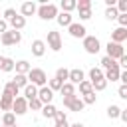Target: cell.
<instances>
[{
	"instance_id": "1",
	"label": "cell",
	"mask_w": 127,
	"mask_h": 127,
	"mask_svg": "<svg viewBox=\"0 0 127 127\" xmlns=\"http://www.w3.org/2000/svg\"><path fill=\"white\" fill-rule=\"evenodd\" d=\"M26 77H28V83H32V85H36V87H44V85L48 83V75H46V71L40 69V67H32V69L26 73Z\"/></svg>"
},
{
	"instance_id": "2",
	"label": "cell",
	"mask_w": 127,
	"mask_h": 127,
	"mask_svg": "<svg viewBox=\"0 0 127 127\" xmlns=\"http://www.w3.org/2000/svg\"><path fill=\"white\" fill-rule=\"evenodd\" d=\"M36 12L42 20H54L58 16V6L56 4H40V8Z\"/></svg>"
},
{
	"instance_id": "3",
	"label": "cell",
	"mask_w": 127,
	"mask_h": 127,
	"mask_svg": "<svg viewBox=\"0 0 127 127\" xmlns=\"http://www.w3.org/2000/svg\"><path fill=\"white\" fill-rule=\"evenodd\" d=\"M0 40H2L4 46H16V44H20L22 34L16 32V30H6L4 34H0Z\"/></svg>"
},
{
	"instance_id": "4",
	"label": "cell",
	"mask_w": 127,
	"mask_h": 127,
	"mask_svg": "<svg viewBox=\"0 0 127 127\" xmlns=\"http://www.w3.org/2000/svg\"><path fill=\"white\" fill-rule=\"evenodd\" d=\"M64 105L67 107V109H71V111H83V101H81V97L79 95H69V97H64Z\"/></svg>"
},
{
	"instance_id": "5",
	"label": "cell",
	"mask_w": 127,
	"mask_h": 127,
	"mask_svg": "<svg viewBox=\"0 0 127 127\" xmlns=\"http://www.w3.org/2000/svg\"><path fill=\"white\" fill-rule=\"evenodd\" d=\"M48 48L52 52H60L62 50V36H60V32H56V30L48 32Z\"/></svg>"
},
{
	"instance_id": "6",
	"label": "cell",
	"mask_w": 127,
	"mask_h": 127,
	"mask_svg": "<svg viewBox=\"0 0 127 127\" xmlns=\"http://www.w3.org/2000/svg\"><path fill=\"white\" fill-rule=\"evenodd\" d=\"M83 50L87 54H97L101 50V44H99V40L95 36H85L83 38Z\"/></svg>"
},
{
	"instance_id": "7",
	"label": "cell",
	"mask_w": 127,
	"mask_h": 127,
	"mask_svg": "<svg viewBox=\"0 0 127 127\" xmlns=\"http://www.w3.org/2000/svg\"><path fill=\"white\" fill-rule=\"evenodd\" d=\"M105 50H107V58H111V60H119L121 56H125V50H123V46L121 44H113V42H109L107 46H105Z\"/></svg>"
},
{
	"instance_id": "8",
	"label": "cell",
	"mask_w": 127,
	"mask_h": 127,
	"mask_svg": "<svg viewBox=\"0 0 127 127\" xmlns=\"http://www.w3.org/2000/svg\"><path fill=\"white\" fill-rule=\"evenodd\" d=\"M28 111V101L22 97V95H18L14 101H12V113L14 115H24Z\"/></svg>"
},
{
	"instance_id": "9",
	"label": "cell",
	"mask_w": 127,
	"mask_h": 127,
	"mask_svg": "<svg viewBox=\"0 0 127 127\" xmlns=\"http://www.w3.org/2000/svg\"><path fill=\"white\" fill-rule=\"evenodd\" d=\"M67 32H69V36H71V38H81V40H83V38L87 36V34H85L87 30H85L79 22H71V24L67 26Z\"/></svg>"
},
{
	"instance_id": "10",
	"label": "cell",
	"mask_w": 127,
	"mask_h": 127,
	"mask_svg": "<svg viewBox=\"0 0 127 127\" xmlns=\"http://www.w3.org/2000/svg\"><path fill=\"white\" fill-rule=\"evenodd\" d=\"M38 99L42 101V105H48V103H52V99H54V91H52L48 85L38 87Z\"/></svg>"
},
{
	"instance_id": "11",
	"label": "cell",
	"mask_w": 127,
	"mask_h": 127,
	"mask_svg": "<svg viewBox=\"0 0 127 127\" xmlns=\"http://www.w3.org/2000/svg\"><path fill=\"white\" fill-rule=\"evenodd\" d=\"M127 40V28H117V30H113L111 32V40L109 42H113V44H123Z\"/></svg>"
},
{
	"instance_id": "12",
	"label": "cell",
	"mask_w": 127,
	"mask_h": 127,
	"mask_svg": "<svg viewBox=\"0 0 127 127\" xmlns=\"http://www.w3.org/2000/svg\"><path fill=\"white\" fill-rule=\"evenodd\" d=\"M32 54H34L36 58H42V56L46 54V42H44V40H34V42H32Z\"/></svg>"
},
{
	"instance_id": "13",
	"label": "cell",
	"mask_w": 127,
	"mask_h": 127,
	"mask_svg": "<svg viewBox=\"0 0 127 127\" xmlns=\"http://www.w3.org/2000/svg\"><path fill=\"white\" fill-rule=\"evenodd\" d=\"M67 79H69V83H79V81H83V71L79 69V67H73V69H69V73H67Z\"/></svg>"
},
{
	"instance_id": "14",
	"label": "cell",
	"mask_w": 127,
	"mask_h": 127,
	"mask_svg": "<svg viewBox=\"0 0 127 127\" xmlns=\"http://www.w3.org/2000/svg\"><path fill=\"white\" fill-rule=\"evenodd\" d=\"M36 10H38V8H36L34 2H24V4L20 6V16H24V18H26V16H32V14H36Z\"/></svg>"
},
{
	"instance_id": "15",
	"label": "cell",
	"mask_w": 127,
	"mask_h": 127,
	"mask_svg": "<svg viewBox=\"0 0 127 127\" xmlns=\"http://www.w3.org/2000/svg\"><path fill=\"white\" fill-rule=\"evenodd\" d=\"M18 91H20V89L14 85V81H8V83L2 87V93H4V95H8V97H12V99H16V97H18Z\"/></svg>"
},
{
	"instance_id": "16",
	"label": "cell",
	"mask_w": 127,
	"mask_h": 127,
	"mask_svg": "<svg viewBox=\"0 0 127 127\" xmlns=\"http://www.w3.org/2000/svg\"><path fill=\"white\" fill-rule=\"evenodd\" d=\"M10 26H12V30H16V32H20L24 26H26V18L24 16H20V14H16L12 20H10Z\"/></svg>"
},
{
	"instance_id": "17",
	"label": "cell",
	"mask_w": 127,
	"mask_h": 127,
	"mask_svg": "<svg viewBox=\"0 0 127 127\" xmlns=\"http://www.w3.org/2000/svg\"><path fill=\"white\" fill-rule=\"evenodd\" d=\"M119 73H121L119 67H111V69L103 71V77H105V81H119Z\"/></svg>"
},
{
	"instance_id": "18",
	"label": "cell",
	"mask_w": 127,
	"mask_h": 127,
	"mask_svg": "<svg viewBox=\"0 0 127 127\" xmlns=\"http://www.w3.org/2000/svg\"><path fill=\"white\" fill-rule=\"evenodd\" d=\"M26 101H30V99H36L38 97V87L36 85H32V83H28L26 87H24V95H22Z\"/></svg>"
},
{
	"instance_id": "19",
	"label": "cell",
	"mask_w": 127,
	"mask_h": 127,
	"mask_svg": "<svg viewBox=\"0 0 127 127\" xmlns=\"http://www.w3.org/2000/svg\"><path fill=\"white\" fill-rule=\"evenodd\" d=\"M56 20H58V24L60 26H69L71 22H73V18H71V14H67V12H58V16H56Z\"/></svg>"
},
{
	"instance_id": "20",
	"label": "cell",
	"mask_w": 127,
	"mask_h": 127,
	"mask_svg": "<svg viewBox=\"0 0 127 127\" xmlns=\"http://www.w3.org/2000/svg\"><path fill=\"white\" fill-rule=\"evenodd\" d=\"M14 69H16V73H22V75H26V73L32 69V65H30L26 60H20V62H16V64H14Z\"/></svg>"
},
{
	"instance_id": "21",
	"label": "cell",
	"mask_w": 127,
	"mask_h": 127,
	"mask_svg": "<svg viewBox=\"0 0 127 127\" xmlns=\"http://www.w3.org/2000/svg\"><path fill=\"white\" fill-rule=\"evenodd\" d=\"M12 101H14L12 97L2 93V97H0V111H12Z\"/></svg>"
},
{
	"instance_id": "22",
	"label": "cell",
	"mask_w": 127,
	"mask_h": 127,
	"mask_svg": "<svg viewBox=\"0 0 127 127\" xmlns=\"http://www.w3.org/2000/svg\"><path fill=\"white\" fill-rule=\"evenodd\" d=\"M60 93H62L64 97H69V95H75V87H73V83H69V81H65V83L62 85V89H60Z\"/></svg>"
},
{
	"instance_id": "23",
	"label": "cell",
	"mask_w": 127,
	"mask_h": 127,
	"mask_svg": "<svg viewBox=\"0 0 127 127\" xmlns=\"http://www.w3.org/2000/svg\"><path fill=\"white\" fill-rule=\"evenodd\" d=\"M42 115H44L46 119H54V115H56V107H54L52 103L42 105Z\"/></svg>"
},
{
	"instance_id": "24",
	"label": "cell",
	"mask_w": 127,
	"mask_h": 127,
	"mask_svg": "<svg viewBox=\"0 0 127 127\" xmlns=\"http://www.w3.org/2000/svg\"><path fill=\"white\" fill-rule=\"evenodd\" d=\"M2 125H4V127H8V125H16V115H14L12 111H6V113L2 115Z\"/></svg>"
},
{
	"instance_id": "25",
	"label": "cell",
	"mask_w": 127,
	"mask_h": 127,
	"mask_svg": "<svg viewBox=\"0 0 127 127\" xmlns=\"http://www.w3.org/2000/svg\"><path fill=\"white\" fill-rule=\"evenodd\" d=\"M103 77V69L101 67H91L89 69V83L91 81H97V79H101Z\"/></svg>"
},
{
	"instance_id": "26",
	"label": "cell",
	"mask_w": 127,
	"mask_h": 127,
	"mask_svg": "<svg viewBox=\"0 0 127 127\" xmlns=\"http://www.w3.org/2000/svg\"><path fill=\"white\" fill-rule=\"evenodd\" d=\"M12 81H14V85H16L18 89H20V87L24 89V87L28 85V77H26V75H22V73H16V77H14Z\"/></svg>"
},
{
	"instance_id": "27",
	"label": "cell",
	"mask_w": 127,
	"mask_h": 127,
	"mask_svg": "<svg viewBox=\"0 0 127 127\" xmlns=\"http://www.w3.org/2000/svg\"><path fill=\"white\" fill-rule=\"evenodd\" d=\"M62 12H67L71 14V10H75V0H62Z\"/></svg>"
},
{
	"instance_id": "28",
	"label": "cell",
	"mask_w": 127,
	"mask_h": 127,
	"mask_svg": "<svg viewBox=\"0 0 127 127\" xmlns=\"http://www.w3.org/2000/svg\"><path fill=\"white\" fill-rule=\"evenodd\" d=\"M119 113H121V107H119V105H113V103H111V105L107 107V117H109V119H117Z\"/></svg>"
},
{
	"instance_id": "29",
	"label": "cell",
	"mask_w": 127,
	"mask_h": 127,
	"mask_svg": "<svg viewBox=\"0 0 127 127\" xmlns=\"http://www.w3.org/2000/svg\"><path fill=\"white\" fill-rule=\"evenodd\" d=\"M105 87H107L105 77H101V79H97V81H91V89H93V91H103Z\"/></svg>"
},
{
	"instance_id": "30",
	"label": "cell",
	"mask_w": 127,
	"mask_h": 127,
	"mask_svg": "<svg viewBox=\"0 0 127 127\" xmlns=\"http://www.w3.org/2000/svg\"><path fill=\"white\" fill-rule=\"evenodd\" d=\"M77 85H79V93H81V95H87V93H91V91H93V89H91V83H89L87 79L79 81Z\"/></svg>"
},
{
	"instance_id": "31",
	"label": "cell",
	"mask_w": 127,
	"mask_h": 127,
	"mask_svg": "<svg viewBox=\"0 0 127 127\" xmlns=\"http://www.w3.org/2000/svg\"><path fill=\"white\" fill-rule=\"evenodd\" d=\"M117 16H119V12H117V8H115V6L105 8V18H107V20H117Z\"/></svg>"
},
{
	"instance_id": "32",
	"label": "cell",
	"mask_w": 127,
	"mask_h": 127,
	"mask_svg": "<svg viewBox=\"0 0 127 127\" xmlns=\"http://www.w3.org/2000/svg\"><path fill=\"white\" fill-rule=\"evenodd\" d=\"M62 85H64V81H60L58 77H52V79H50V85H48V87H50L52 91H60V89H62Z\"/></svg>"
},
{
	"instance_id": "33",
	"label": "cell",
	"mask_w": 127,
	"mask_h": 127,
	"mask_svg": "<svg viewBox=\"0 0 127 127\" xmlns=\"http://www.w3.org/2000/svg\"><path fill=\"white\" fill-rule=\"evenodd\" d=\"M81 101H83V105H93V103L97 101V97H95V91H91V93L83 95V97H81Z\"/></svg>"
},
{
	"instance_id": "34",
	"label": "cell",
	"mask_w": 127,
	"mask_h": 127,
	"mask_svg": "<svg viewBox=\"0 0 127 127\" xmlns=\"http://www.w3.org/2000/svg\"><path fill=\"white\" fill-rule=\"evenodd\" d=\"M67 73H69V69H65V67H58V71H56V77H58L60 81H64V83H65V79H67Z\"/></svg>"
},
{
	"instance_id": "35",
	"label": "cell",
	"mask_w": 127,
	"mask_h": 127,
	"mask_svg": "<svg viewBox=\"0 0 127 127\" xmlns=\"http://www.w3.org/2000/svg\"><path fill=\"white\" fill-rule=\"evenodd\" d=\"M28 109H32V111H40L42 109V101L36 97V99H30L28 101Z\"/></svg>"
},
{
	"instance_id": "36",
	"label": "cell",
	"mask_w": 127,
	"mask_h": 127,
	"mask_svg": "<svg viewBox=\"0 0 127 127\" xmlns=\"http://www.w3.org/2000/svg\"><path fill=\"white\" fill-rule=\"evenodd\" d=\"M75 8L77 10H91V0H79V2H75Z\"/></svg>"
},
{
	"instance_id": "37",
	"label": "cell",
	"mask_w": 127,
	"mask_h": 127,
	"mask_svg": "<svg viewBox=\"0 0 127 127\" xmlns=\"http://www.w3.org/2000/svg\"><path fill=\"white\" fill-rule=\"evenodd\" d=\"M14 64H16V62H14L12 58H6V60H4V65H2V71H14Z\"/></svg>"
},
{
	"instance_id": "38",
	"label": "cell",
	"mask_w": 127,
	"mask_h": 127,
	"mask_svg": "<svg viewBox=\"0 0 127 127\" xmlns=\"http://www.w3.org/2000/svg\"><path fill=\"white\" fill-rule=\"evenodd\" d=\"M16 14H18V12H16L14 8H6V10H4V18H2V20H4V22H10Z\"/></svg>"
},
{
	"instance_id": "39",
	"label": "cell",
	"mask_w": 127,
	"mask_h": 127,
	"mask_svg": "<svg viewBox=\"0 0 127 127\" xmlns=\"http://www.w3.org/2000/svg\"><path fill=\"white\" fill-rule=\"evenodd\" d=\"M79 12V20H89L91 18V10H77Z\"/></svg>"
},
{
	"instance_id": "40",
	"label": "cell",
	"mask_w": 127,
	"mask_h": 127,
	"mask_svg": "<svg viewBox=\"0 0 127 127\" xmlns=\"http://www.w3.org/2000/svg\"><path fill=\"white\" fill-rule=\"evenodd\" d=\"M117 20H119L121 28H127V14H119V16H117Z\"/></svg>"
},
{
	"instance_id": "41",
	"label": "cell",
	"mask_w": 127,
	"mask_h": 127,
	"mask_svg": "<svg viewBox=\"0 0 127 127\" xmlns=\"http://www.w3.org/2000/svg\"><path fill=\"white\" fill-rule=\"evenodd\" d=\"M117 93H119V97H121V99H127V85H121Z\"/></svg>"
},
{
	"instance_id": "42",
	"label": "cell",
	"mask_w": 127,
	"mask_h": 127,
	"mask_svg": "<svg viewBox=\"0 0 127 127\" xmlns=\"http://www.w3.org/2000/svg\"><path fill=\"white\" fill-rule=\"evenodd\" d=\"M54 127H69V125H67V119H58Z\"/></svg>"
},
{
	"instance_id": "43",
	"label": "cell",
	"mask_w": 127,
	"mask_h": 127,
	"mask_svg": "<svg viewBox=\"0 0 127 127\" xmlns=\"http://www.w3.org/2000/svg\"><path fill=\"white\" fill-rule=\"evenodd\" d=\"M54 119L58 121V119H67V117H65V113H64V111H58V109H56V115H54Z\"/></svg>"
},
{
	"instance_id": "44",
	"label": "cell",
	"mask_w": 127,
	"mask_h": 127,
	"mask_svg": "<svg viewBox=\"0 0 127 127\" xmlns=\"http://www.w3.org/2000/svg\"><path fill=\"white\" fill-rule=\"evenodd\" d=\"M8 30V22H4V20H0V34H4Z\"/></svg>"
},
{
	"instance_id": "45",
	"label": "cell",
	"mask_w": 127,
	"mask_h": 127,
	"mask_svg": "<svg viewBox=\"0 0 127 127\" xmlns=\"http://www.w3.org/2000/svg\"><path fill=\"white\" fill-rule=\"evenodd\" d=\"M119 117H121V119H123V121L127 123V109H121V113H119Z\"/></svg>"
},
{
	"instance_id": "46",
	"label": "cell",
	"mask_w": 127,
	"mask_h": 127,
	"mask_svg": "<svg viewBox=\"0 0 127 127\" xmlns=\"http://www.w3.org/2000/svg\"><path fill=\"white\" fill-rule=\"evenodd\" d=\"M69 127H85V125H83V123H79V121H77V123H73V125H69Z\"/></svg>"
},
{
	"instance_id": "47",
	"label": "cell",
	"mask_w": 127,
	"mask_h": 127,
	"mask_svg": "<svg viewBox=\"0 0 127 127\" xmlns=\"http://www.w3.org/2000/svg\"><path fill=\"white\" fill-rule=\"evenodd\" d=\"M4 60H6V58H4V56H0V69H2V65H4Z\"/></svg>"
},
{
	"instance_id": "48",
	"label": "cell",
	"mask_w": 127,
	"mask_h": 127,
	"mask_svg": "<svg viewBox=\"0 0 127 127\" xmlns=\"http://www.w3.org/2000/svg\"><path fill=\"white\" fill-rule=\"evenodd\" d=\"M8 127H18V125H8Z\"/></svg>"
}]
</instances>
